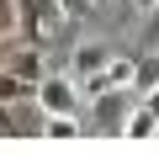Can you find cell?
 <instances>
[{
    "instance_id": "obj_1",
    "label": "cell",
    "mask_w": 159,
    "mask_h": 154,
    "mask_svg": "<svg viewBox=\"0 0 159 154\" xmlns=\"http://www.w3.org/2000/svg\"><path fill=\"white\" fill-rule=\"evenodd\" d=\"M37 106H43V117H48V112H69V117H80V85L53 74V80L37 85Z\"/></svg>"
},
{
    "instance_id": "obj_2",
    "label": "cell",
    "mask_w": 159,
    "mask_h": 154,
    "mask_svg": "<svg viewBox=\"0 0 159 154\" xmlns=\"http://www.w3.org/2000/svg\"><path fill=\"white\" fill-rule=\"evenodd\" d=\"M6 6H11V27H16V37L43 43V21H48L43 0H6Z\"/></svg>"
},
{
    "instance_id": "obj_3",
    "label": "cell",
    "mask_w": 159,
    "mask_h": 154,
    "mask_svg": "<svg viewBox=\"0 0 159 154\" xmlns=\"http://www.w3.org/2000/svg\"><path fill=\"white\" fill-rule=\"evenodd\" d=\"M127 112H133V106H127V91H122V85H117V91H101V96H96V117H101V122H106L111 133H122Z\"/></svg>"
},
{
    "instance_id": "obj_4",
    "label": "cell",
    "mask_w": 159,
    "mask_h": 154,
    "mask_svg": "<svg viewBox=\"0 0 159 154\" xmlns=\"http://www.w3.org/2000/svg\"><path fill=\"white\" fill-rule=\"evenodd\" d=\"M69 64H74V74H80V80H90V74H101V69H106V64H111V53H106V48H101V43H80V48H74V58H69Z\"/></svg>"
},
{
    "instance_id": "obj_5",
    "label": "cell",
    "mask_w": 159,
    "mask_h": 154,
    "mask_svg": "<svg viewBox=\"0 0 159 154\" xmlns=\"http://www.w3.org/2000/svg\"><path fill=\"white\" fill-rule=\"evenodd\" d=\"M122 133H127V138H154V133H159V117H154L148 106H133L127 122H122Z\"/></svg>"
},
{
    "instance_id": "obj_6",
    "label": "cell",
    "mask_w": 159,
    "mask_h": 154,
    "mask_svg": "<svg viewBox=\"0 0 159 154\" xmlns=\"http://www.w3.org/2000/svg\"><path fill=\"white\" fill-rule=\"evenodd\" d=\"M127 85H133L138 96H143V91H154V85H159V58H138V64H133V80H127Z\"/></svg>"
},
{
    "instance_id": "obj_7",
    "label": "cell",
    "mask_w": 159,
    "mask_h": 154,
    "mask_svg": "<svg viewBox=\"0 0 159 154\" xmlns=\"http://www.w3.org/2000/svg\"><path fill=\"white\" fill-rule=\"evenodd\" d=\"M143 106H148V112L159 117V85H154V91H143Z\"/></svg>"
},
{
    "instance_id": "obj_8",
    "label": "cell",
    "mask_w": 159,
    "mask_h": 154,
    "mask_svg": "<svg viewBox=\"0 0 159 154\" xmlns=\"http://www.w3.org/2000/svg\"><path fill=\"white\" fill-rule=\"evenodd\" d=\"M133 6H138V11H159V0H133Z\"/></svg>"
}]
</instances>
